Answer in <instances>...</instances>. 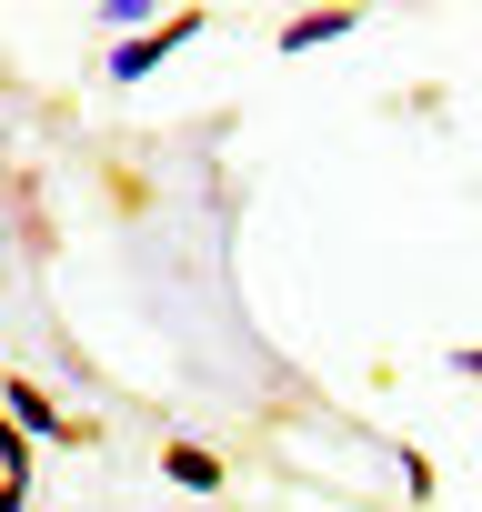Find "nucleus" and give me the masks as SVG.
I'll return each instance as SVG.
<instances>
[{"instance_id":"f257e3e1","label":"nucleus","mask_w":482,"mask_h":512,"mask_svg":"<svg viewBox=\"0 0 482 512\" xmlns=\"http://www.w3.org/2000/svg\"><path fill=\"white\" fill-rule=\"evenodd\" d=\"M201 31H211V11H171L161 31H141V41H111V61H101V81H151V71H161L171 51H191Z\"/></svg>"},{"instance_id":"f03ea898","label":"nucleus","mask_w":482,"mask_h":512,"mask_svg":"<svg viewBox=\"0 0 482 512\" xmlns=\"http://www.w3.org/2000/svg\"><path fill=\"white\" fill-rule=\"evenodd\" d=\"M0 412H11V422H21L31 442H91V422H71V412H61V402H51L41 382H21V372L0 382Z\"/></svg>"},{"instance_id":"7ed1b4c3","label":"nucleus","mask_w":482,"mask_h":512,"mask_svg":"<svg viewBox=\"0 0 482 512\" xmlns=\"http://www.w3.org/2000/svg\"><path fill=\"white\" fill-rule=\"evenodd\" d=\"M161 482H181V492H221V452H201V442H161Z\"/></svg>"},{"instance_id":"20e7f679","label":"nucleus","mask_w":482,"mask_h":512,"mask_svg":"<svg viewBox=\"0 0 482 512\" xmlns=\"http://www.w3.org/2000/svg\"><path fill=\"white\" fill-rule=\"evenodd\" d=\"M362 31V11H302V21H282V51H322V41H352Z\"/></svg>"},{"instance_id":"39448f33","label":"nucleus","mask_w":482,"mask_h":512,"mask_svg":"<svg viewBox=\"0 0 482 512\" xmlns=\"http://www.w3.org/2000/svg\"><path fill=\"white\" fill-rule=\"evenodd\" d=\"M31 452H41V442H31V432H21L11 412H0V482H11V492H31V472H41Z\"/></svg>"},{"instance_id":"423d86ee","label":"nucleus","mask_w":482,"mask_h":512,"mask_svg":"<svg viewBox=\"0 0 482 512\" xmlns=\"http://www.w3.org/2000/svg\"><path fill=\"white\" fill-rule=\"evenodd\" d=\"M452 372H462V382H482V342H462V352H452Z\"/></svg>"},{"instance_id":"0eeeda50","label":"nucleus","mask_w":482,"mask_h":512,"mask_svg":"<svg viewBox=\"0 0 482 512\" xmlns=\"http://www.w3.org/2000/svg\"><path fill=\"white\" fill-rule=\"evenodd\" d=\"M0 512H31V492H11V482H0Z\"/></svg>"}]
</instances>
